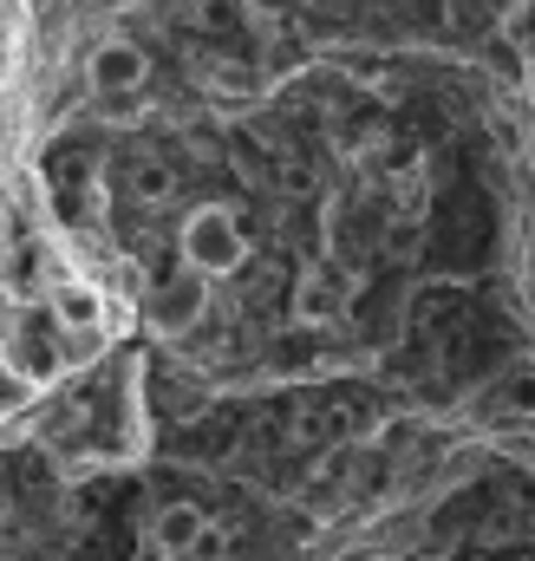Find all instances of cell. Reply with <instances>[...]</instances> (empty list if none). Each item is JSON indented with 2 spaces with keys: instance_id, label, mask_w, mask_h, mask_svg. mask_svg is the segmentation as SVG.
I'll use <instances>...</instances> for the list:
<instances>
[{
  "instance_id": "cell-1",
  "label": "cell",
  "mask_w": 535,
  "mask_h": 561,
  "mask_svg": "<svg viewBox=\"0 0 535 561\" xmlns=\"http://www.w3.org/2000/svg\"><path fill=\"white\" fill-rule=\"evenodd\" d=\"M177 249H183V268H196L203 280H223V275H236V268H242L249 236H242V222H236V209H229V203H203V209H190V216H183Z\"/></svg>"
},
{
  "instance_id": "cell-2",
  "label": "cell",
  "mask_w": 535,
  "mask_h": 561,
  "mask_svg": "<svg viewBox=\"0 0 535 561\" xmlns=\"http://www.w3.org/2000/svg\"><path fill=\"white\" fill-rule=\"evenodd\" d=\"M203 307H209V280L196 275V268L170 275L163 287H150V300H144V313H150V327H157L163 340H183V333L203 320Z\"/></svg>"
},
{
  "instance_id": "cell-3",
  "label": "cell",
  "mask_w": 535,
  "mask_h": 561,
  "mask_svg": "<svg viewBox=\"0 0 535 561\" xmlns=\"http://www.w3.org/2000/svg\"><path fill=\"white\" fill-rule=\"evenodd\" d=\"M86 79H92V92H105V99L137 92V85H144V53H137L132 39H99L92 59H86Z\"/></svg>"
},
{
  "instance_id": "cell-4",
  "label": "cell",
  "mask_w": 535,
  "mask_h": 561,
  "mask_svg": "<svg viewBox=\"0 0 535 561\" xmlns=\"http://www.w3.org/2000/svg\"><path fill=\"white\" fill-rule=\"evenodd\" d=\"M203 510L196 503H170V510H157V523H150V549L163 561H190L203 549Z\"/></svg>"
},
{
  "instance_id": "cell-5",
  "label": "cell",
  "mask_w": 535,
  "mask_h": 561,
  "mask_svg": "<svg viewBox=\"0 0 535 561\" xmlns=\"http://www.w3.org/2000/svg\"><path fill=\"white\" fill-rule=\"evenodd\" d=\"M346 275L340 268H307V280L294 287V320L300 327H327V320H340V307H346Z\"/></svg>"
},
{
  "instance_id": "cell-6",
  "label": "cell",
  "mask_w": 535,
  "mask_h": 561,
  "mask_svg": "<svg viewBox=\"0 0 535 561\" xmlns=\"http://www.w3.org/2000/svg\"><path fill=\"white\" fill-rule=\"evenodd\" d=\"M46 300H53V320H59V327H99V320H105V300H99V287H86V280H59Z\"/></svg>"
},
{
  "instance_id": "cell-7",
  "label": "cell",
  "mask_w": 535,
  "mask_h": 561,
  "mask_svg": "<svg viewBox=\"0 0 535 561\" xmlns=\"http://www.w3.org/2000/svg\"><path fill=\"white\" fill-rule=\"evenodd\" d=\"M503 405H516V412H535V373H516V379L503 386Z\"/></svg>"
}]
</instances>
